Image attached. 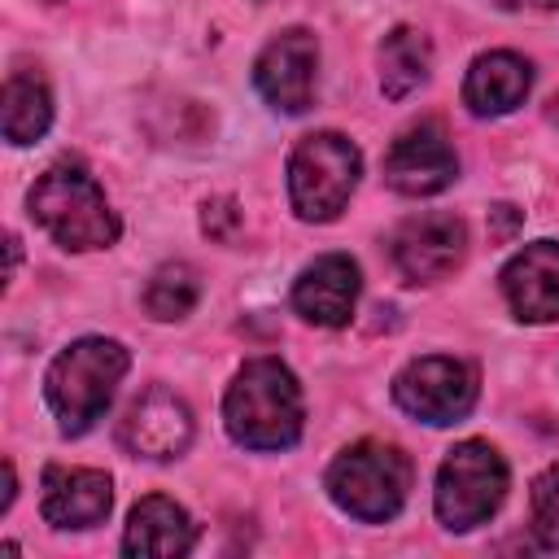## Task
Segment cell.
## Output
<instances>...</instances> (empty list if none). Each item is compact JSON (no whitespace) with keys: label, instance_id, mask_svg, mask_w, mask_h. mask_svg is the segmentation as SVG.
I'll return each mask as SVG.
<instances>
[{"label":"cell","instance_id":"9","mask_svg":"<svg viewBox=\"0 0 559 559\" xmlns=\"http://www.w3.org/2000/svg\"><path fill=\"white\" fill-rule=\"evenodd\" d=\"M118 445L135 459H153V463H166V459H179L188 445H192V411L179 393L153 384L144 389L127 415L118 419Z\"/></svg>","mask_w":559,"mask_h":559},{"label":"cell","instance_id":"5","mask_svg":"<svg viewBox=\"0 0 559 559\" xmlns=\"http://www.w3.org/2000/svg\"><path fill=\"white\" fill-rule=\"evenodd\" d=\"M406 489H411V459L384 441H358L341 450L328 467L332 502L362 524L393 520L406 502Z\"/></svg>","mask_w":559,"mask_h":559},{"label":"cell","instance_id":"7","mask_svg":"<svg viewBox=\"0 0 559 559\" xmlns=\"http://www.w3.org/2000/svg\"><path fill=\"white\" fill-rule=\"evenodd\" d=\"M476 367L450 354H424L393 380V402L419 424H459L476 406Z\"/></svg>","mask_w":559,"mask_h":559},{"label":"cell","instance_id":"11","mask_svg":"<svg viewBox=\"0 0 559 559\" xmlns=\"http://www.w3.org/2000/svg\"><path fill=\"white\" fill-rule=\"evenodd\" d=\"M467 258V227L454 214H415L393 231V262L411 284H437Z\"/></svg>","mask_w":559,"mask_h":559},{"label":"cell","instance_id":"17","mask_svg":"<svg viewBox=\"0 0 559 559\" xmlns=\"http://www.w3.org/2000/svg\"><path fill=\"white\" fill-rule=\"evenodd\" d=\"M0 127L9 144H35L52 127V92L35 70H13L4 79Z\"/></svg>","mask_w":559,"mask_h":559},{"label":"cell","instance_id":"4","mask_svg":"<svg viewBox=\"0 0 559 559\" xmlns=\"http://www.w3.org/2000/svg\"><path fill=\"white\" fill-rule=\"evenodd\" d=\"M362 175V153L341 131H314L288 153V201L301 223H332Z\"/></svg>","mask_w":559,"mask_h":559},{"label":"cell","instance_id":"6","mask_svg":"<svg viewBox=\"0 0 559 559\" xmlns=\"http://www.w3.org/2000/svg\"><path fill=\"white\" fill-rule=\"evenodd\" d=\"M507 485H511L507 459L489 441H459L437 467V493H432L437 520L450 533H467L502 507Z\"/></svg>","mask_w":559,"mask_h":559},{"label":"cell","instance_id":"10","mask_svg":"<svg viewBox=\"0 0 559 559\" xmlns=\"http://www.w3.org/2000/svg\"><path fill=\"white\" fill-rule=\"evenodd\" d=\"M314 66H319V44L310 31L293 26L280 31L253 61V87L262 100L280 114H306L314 100Z\"/></svg>","mask_w":559,"mask_h":559},{"label":"cell","instance_id":"16","mask_svg":"<svg viewBox=\"0 0 559 559\" xmlns=\"http://www.w3.org/2000/svg\"><path fill=\"white\" fill-rule=\"evenodd\" d=\"M528 87H533V66L520 52H507V48L480 52L463 79V105L476 118H498V114H511L515 105H524Z\"/></svg>","mask_w":559,"mask_h":559},{"label":"cell","instance_id":"1","mask_svg":"<svg viewBox=\"0 0 559 559\" xmlns=\"http://www.w3.org/2000/svg\"><path fill=\"white\" fill-rule=\"evenodd\" d=\"M223 419L245 450H288L301 437L306 402L297 376L280 358H249L223 397Z\"/></svg>","mask_w":559,"mask_h":559},{"label":"cell","instance_id":"19","mask_svg":"<svg viewBox=\"0 0 559 559\" xmlns=\"http://www.w3.org/2000/svg\"><path fill=\"white\" fill-rule=\"evenodd\" d=\"M197 301H201V280H197V271L188 262L157 266L153 280H148V288H144V310L153 319H166V323L192 314Z\"/></svg>","mask_w":559,"mask_h":559},{"label":"cell","instance_id":"20","mask_svg":"<svg viewBox=\"0 0 559 559\" xmlns=\"http://www.w3.org/2000/svg\"><path fill=\"white\" fill-rule=\"evenodd\" d=\"M528 507H533V537H537V546L542 550H559V459L533 480V498H528Z\"/></svg>","mask_w":559,"mask_h":559},{"label":"cell","instance_id":"18","mask_svg":"<svg viewBox=\"0 0 559 559\" xmlns=\"http://www.w3.org/2000/svg\"><path fill=\"white\" fill-rule=\"evenodd\" d=\"M428 70H432V44L415 26H393L380 39V92L389 100H402L415 87H424Z\"/></svg>","mask_w":559,"mask_h":559},{"label":"cell","instance_id":"8","mask_svg":"<svg viewBox=\"0 0 559 559\" xmlns=\"http://www.w3.org/2000/svg\"><path fill=\"white\" fill-rule=\"evenodd\" d=\"M459 179V157L441 122L406 127L384 153V183L402 197H437Z\"/></svg>","mask_w":559,"mask_h":559},{"label":"cell","instance_id":"22","mask_svg":"<svg viewBox=\"0 0 559 559\" xmlns=\"http://www.w3.org/2000/svg\"><path fill=\"white\" fill-rule=\"evenodd\" d=\"M493 214H498L493 236H498V240H507V236L515 231V223H520V210H511V205H493Z\"/></svg>","mask_w":559,"mask_h":559},{"label":"cell","instance_id":"14","mask_svg":"<svg viewBox=\"0 0 559 559\" xmlns=\"http://www.w3.org/2000/svg\"><path fill=\"white\" fill-rule=\"evenodd\" d=\"M114 507V480L100 467H48L39 511L52 528H96Z\"/></svg>","mask_w":559,"mask_h":559},{"label":"cell","instance_id":"12","mask_svg":"<svg viewBox=\"0 0 559 559\" xmlns=\"http://www.w3.org/2000/svg\"><path fill=\"white\" fill-rule=\"evenodd\" d=\"M362 275L349 253H323L314 258L297 284H293V310L314 328H345L358 301Z\"/></svg>","mask_w":559,"mask_h":559},{"label":"cell","instance_id":"24","mask_svg":"<svg viewBox=\"0 0 559 559\" xmlns=\"http://www.w3.org/2000/svg\"><path fill=\"white\" fill-rule=\"evenodd\" d=\"M13 493H17V489H13V463H4V498H0V511L13 507Z\"/></svg>","mask_w":559,"mask_h":559},{"label":"cell","instance_id":"2","mask_svg":"<svg viewBox=\"0 0 559 559\" xmlns=\"http://www.w3.org/2000/svg\"><path fill=\"white\" fill-rule=\"evenodd\" d=\"M127 367H131V354L109 336L70 341L48 362V376H44V397H48L61 432H70V437L87 432L109 411Z\"/></svg>","mask_w":559,"mask_h":559},{"label":"cell","instance_id":"3","mask_svg":"<svg viewBox=\"0 0 559 559\" xmlns=\"http://www.w3.org/2000/svg\"><path fill=\"white\" fill-rule=\"evenodd\" d=\"M26 205H31V218L61 249L87 253V249H109L118 240V214L109 210L100 183L83 166H70V162L48 166L26 192Z\"/></svg>","mask_w":559,"mask_h":559},{"label":"cell","instance_id":"23","mask_svg":"<svg viewBox=\"0 0 559 559\" xmlns=\"http://www.w3.org/2000/svg\"><path fill=\"white\" fill-rule=\"evenodd\" d=\"M502 9H555L559 0H498Z\"/></svg>","mask_w":559,"mask_h":559},{"label":"cell","instance_id":"21","mask_svg":"<svg viewBox=\"0 0 559 559\" xmlns=\"http://www.w3.org/2000/svg\"><path fill=\"white\" fill-rule=\"evenodd\" d=\"M201 227H205V236H214V240H231L236 227H240V210H236V201H231V197L205 201V210H201Z\"/></svg>","mask_w":559,"mask_h":559},{"label":"cell","instance_id":"13","mask_svg":"<svg viewBox=\"0 0 559 559\" xmlns=\"http://www.w3.org/2000/svg\"><path fill=\"white\" fill-rule=\"evenodd\" d=\"M502 297L515 319H559V240H533L502 266Z\"/></svg>","mask_w":559,"mask_h":559},{"label":"cell","instance_id":"15","mask_svg":"<svg viewBox=\"0 0 559 559\" xmlns=\"http://www.w3.org/2000/svg\"><path fill=\"white\" fill-rule=\"evenodd\" d=\"M192 542H197L192 515L166 493L140 498L122 528V550L131 559H175V555H188Z\"/></svg>","mask_w":559,"mask_h":559}]
</instances>
